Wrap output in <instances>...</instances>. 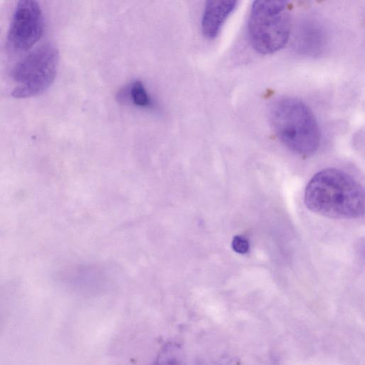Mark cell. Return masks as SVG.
I'll list each match as a JSON object with an SVG mask.
<instances>
[{"instance_id":"cell-1","label":"cell","mask_w":365,"mask_h":365,"mask_svg":"<svg viewBox=\"0 0 365 365\" xmlns=\"http://www.w3.org/2000/svg\"><path fill=\"white\" fill-rule=\"evenodd\" d=\"M304 203L311 211L327 217L356 218L364 212V189L344 171L327 168L317 173L307 185Z\"/></svg>"},{"instance_id":"cell-2","label":"cell","mask_w":365,"mask_h":365,"mask_svg":"<svg viewBox=\"0 0 365 365\" xmlns=\"http://www.w3.org/2000/svg\"><path fill=\"white\" fill-rule=\"evenodd\" d=\"M269 118L279 140L293 153L309 156L320 145L321 134L310 108L299 98L285 96L272 105Z\"/></svg>"},{"instance_id":"cell-3","label":"cell","mask_w":365,"mask_h":365,"mask_svg":"<svg viewBox=\"0 0 365 365\" xmlns=\"http://www.w3.org/2000/svg\"><path fill=\"white\" fill-rule=\"evenodd\" d=\"M292 28L289 3L286 1H255L248 19L250 44L261 54L273 53L287 43Z\"/></svg>"},{"instance_id":"cell-4","label":"cell","mask_w":365,"mask_h":365,"mask_svg":"<svg viewBox=\"0 0 365 365\" xmlns=\"http://www.w3.org/2000/svg\"><path fill=\"white\" fill-rule=\"evenodd\" d=\"M58 63V51L51 44L43 45L30 52L14 69L16 86L12 96L22 98L43 93L56 78Z\"/></svg>"},{"instance_id":"cell-5","label":"cell","mask_w":365,"mask_h":365,"mask_svg":"<svg viewBox=\"0 0 365 365\" xmlns=\"http://www.w3.org/2000/svg\"><path fill=\"white\" fill-rule=\"evenodd\" d=\"M43 19L41 8L35 1L18 2L8 33L10 46L19 51H26L41 38Z\"/></svg>"},{"instance_id":"cell-6","label":"cell","mask_w":365,"mask_h":365,"mask_svg":"<svg viewBox=\"0 0 365 365\" xmlns=\"http://www.w3.org/2000/svg\"><path fill=\"white\" fill-rule=\"evenodd\" d=\"M237 1H208L202 14L201 26L203 35L210 39L215 38L235 9Z\"/></svg>"},{"instance_id":"cell-7","label":"cell","mask_w":365,"mask_h":365,"mask_svg":"<svg viewBox=\"0 0 365 365\" xmlns=\"http://www.w3.org/2000/svg\"><path fill=\"white\" fill-rule=\"evenodd\" d=\"M297 50L304 54H319L325 44L324 33L320 25L313 21H306L299 26L295 39Z\"/></svg>"},{"instance_id":"cell-8","label":"cell","mask_w":365,"mask_h":365,"mask_svg":"<svg viewBox=\"0 0 365 365\" xmlns=\"http://www.w3.org/2000/svg\"><path fill=\"white\" fill-rule=\"evenodd\" d=\"M118 97L123 101H130L135 105L141 107H150L152 101L145 86L140 81H136L121 91Z\"/></svg>"},{"instance_id":"cell-9","label":"cell","mask_w":365,"mask_h":365,"mask_svg":"<svg viewBox=\"0 0 365 365\" xmlns=\"http://www.w3.org/2000/svg\"><path fill=\"white\" fill-rule=\"evenodd\" d=\"M151 365H184L181 348L177 344H167L162 347Z\"/></svg>"},{"instance_id":"cell-10","label":"cell","mask_w":365,"mask_h":365,"mask_svg":"<svg viewBox=\"0 0 365 365\" xmlns=\"http://www.w3.org/2000/svg\"><path fill=\"white\" fill-rule=\"evenodd\" d=\"M232 246L236 252L245 254L249 250V242L244 236L237 235L232 239Z\"/></svg>"},{"instance_id":"cell-11","label":"cell","mask_w":365,"mask_h":365,"mask_svg":"<svg viewBox=\"0 0 365 365\" xmlns=\"http://www.w3.org/2000/svg\"><path fill=\"white\" fill-rule=\"evenodd\" d=\"M1 320H2V317L1 316V314H0V323H1Z\"/></svg>"}]
</instances>
